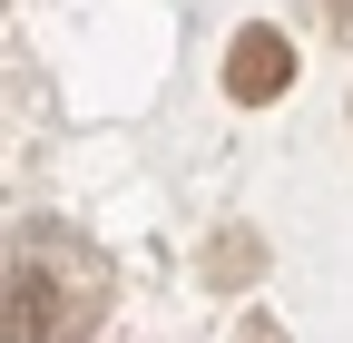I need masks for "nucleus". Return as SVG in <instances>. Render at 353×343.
I'll list each match as a JSON object with an SVG mask.
<instances>
[{
  "label": "nucleus",
  "mask_w": 353,
  "mask_h": 343,
  "mask_svg": "<svg viewBox=\"0 0 353 343\" xmlns=\"http://www.w3.org/2000/svg\"><path fill=\"white\" fill-rule=\"evenodd\" d=\"M88 294H69L50 265H10V343H69Z\"/></svg>",
  "instance_id": "obj_1"
},
{
  "label": "nucleus",
  "mask_w": 353,
  "mask_h": 343,
  "mask_svg": "<svg viewBox=\"0 0 353 343\" xmlns=\"http://www.w3.org/2000/svg\"><path fill=\"white\" fill-rule=\"evenodd\" d=\"M285 79H294V50L275 30H245L236 50H226V89L245 98V108H265V98H285Z\"/></svg>",
  "instance_id": "obj_2"
}]
</instances>
